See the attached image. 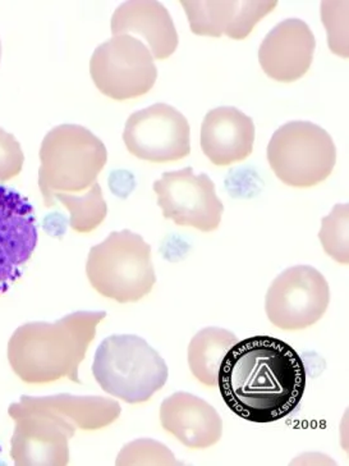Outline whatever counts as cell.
I'll return each instance as SVG.
<instances>
[{
	"label": "cell",
	"mask_w": 349,
	"mask_h": 466,
	"mask_svg": "<svg viewBox=\"0 0 349 466\" xmlns=\"http://www.w3.org/2000/svg\"><path fill=\"white\" fill-rule=\"evenodd\" d=\"M216 384L235 415L253 423H273L300 406L306 367L287 342L270 336L248 337L229 350Z\"/></svg>",
	"instance_id": "6da1fadb"
},
{
	"label": "cell",
	"mask_w": 349,
	"mask_h": 466,
	"mask_svg": "<svg viewBox=\"0 0 349 466\" xmlns=\"http://www.w3.org/2000/svg\"><path fill=\"white\" fill-rule=\"evenodd\" d=\"M105 317V311L81 310L53 323L24 324L8 342V361L15 376L31 384L63 378L81 383L80 365Z\"/></svg>",
	"instance_id": "7a4b0ae2"
},
{
	"label": "cell",
	"mask_w": 349,
	"mask_h": 466,
	"mask_svg": "<svg viewBox=\"0 0 349 466\" xmlns=\"http://www.w3.org/2000/svg\"><path fill=\"white\" fill-rule=\"evenodd\" d=\"M39 187L46 207L58 192H81L95 184L108 160L105 145L78 125H62L46 135L40 149Z\"/></svg>",
	"instance_id": "3957f363"
},
{
	"label": "cell",
	"mask_w": 349,
	"mask_h": 466,
	"mask_svg": "<svg viewBox=\"0 0 349 466\" xmlns=\"http://www.w3.org/2000/svg\"><path fill=\"white\" fill-rule=\"evenodd\" d=\"M93 374L103 391L128 404L149 401L168 380V367L141 337H106L95 352Z\"/></svg>",
	"instance_id": "277c9868"
},
{
	"label": "cell",
	"mask_w": 349,
	"mask_h": 466,
	"mask_svg": "<svg viewBox=\"0 0 349 466\" xmlns=\"http://www.w3.org/2000/svg\"><path fill=\"white\" fill-rule=\"evenodd\" d=\"M86 275L104 298L127 304L149 295L156 282L151 247L138 233L112 232L90 250Z\"/></svg>",
	"instance_id": "5b68a950"
},
{
	"label": "cell",
	"mask_w": 349,
	"mask_h": 466,
	"mask_svg": "<svg viewBox=\"0 0 349 466\" xmlns=\"http://www.w3.org/2000/svg\"><path fill=\"white\" fill-rule=\"evenodd\" d=\"M267 160L283 184L311 187L325 181L334 169L336 147L320 126L292 121L281 126L270 138Z\"/></svg>",
	"instance_id": "8992f818"
},
{
	"label": "cell",
	"mask_w": 349,
	"mask_h": 466,
	"mask_svg": "<svg viewBox=\"0 0 349 466\" xmlns=\"http://www.w3.org/2000/svg\"><path fill=\"white\" fill-rule=\"evenodd\" d=\"M15 427L11 440V458L18 466L69 464V440L75 425L61 415L34 404L28 396L9 406Z\"/></svg>",
	"instance_id": "52a82bcc"
},
{
	"label": "cell",
	"mask_w": 349,
	"mask_h": 466,
	"mask_svg": "<svg viewBox=\"0 0 349 466\" xmlns=\"http://www.w3.org/2000/svg\"><path fill=\"white\" fill-rule=\"evenodd\" d=\"M90 74L97 89L115 100L144 96L158 78L149 48L131 35H116L97 46L91 56Z\"/></svg>",
	"instance_id": "ba28073f"
},
{
	"label": "cell",
	"mask_w": 349,
	"mask_h": 466,
	"mask_svg": "<svg viewBox=\"0 0 349 466\" xmlns=\"http://www.w3.org/2000/svg\"><path fill=\"white\" fill-rule=\"evenodd\" d=\"M329 283L311 266L288 268L276 277L267 289L266 316L278 329H308L328 310Z\"/></svg>",
	"instance_id": "9c48e42d"
},
{
	"label": "cell",
	"mask_w": 349,
	"mask_h": 466,
	"mask_svg": "<svg viewBox=\"0 0 349 466\" xmlns=\"http://www.w3.org/2000/svg\"><path fill=\"white\" fill-rule=\"evenodd\" d=\"M153 188L163 216L175 225L212 232L222 222L224 206L206 173L194 175L191 167L165 172Z\"/></svg>",
	"instance_id": "30bf717a"
},
{
	"label": "cell",
	"mask_w": 349,
	"mask_h": 466,
	"mask_svg": "<svg viewBox=\"0 0 349 466\" xmlns=\"http://www.w3.org/2000/svg\"><path fill=\"white\" fill-rule=\"evenodd\" d=\"M190 125L174 106L156 103L127 119L125 147L132 156L154 163L174 162L191 151Z\"/></svg>",
	"instance_id": "8fae6325"
},
{
	"label": "cell",
	"mask_w": 349,
	"mask_h": 466,
	"mask_svg": "<svg viewBox=\"0 0 349 466\" xmlns=\"http://www.w3.org/2000/svg\"><path fill=\"white\" fill-rule=\"evenodd\" d=\"M36 245V218L30 201L0 185V295L24 275Z\"/></svg>",
	"instance_id": "7c38bea8"
},
{
	"label": "cell",
	"mask_w": 349,
	"mask_h": 466,
	"mask_svg": "<svg viewBox=\"0 0 349 466\" xmlns=\"http://www.w3.org/2000/svg\"><path fill=\"white\" fill-rule=\"evenodd\" d=\"M315 48V36L306 22L287 18L261 43L260 65L273 80L294 83L310 69Z\"/></svg>",
	"instance_id": "4fadbf2b"
},
{
	"label": "cell",
	"mask_w": 349,
	"mask_h": 466,
	"mask_svg": "<svg viewBox=\"0 0 349 466\" xmlns=\"http://www.w3.org/2000/svg\"><path fill=\"white\" fill-rule=\"evenodd\" d=\"M191 31L203 36L246 39L254 25L269 15L278 2L254 0H184L181 2Z\"/></svg>",
	"instance_id": "5bb4252c"
},
{
	"label": "cell",
	"mask_w": 349,
	"mask_h": 466,
	"mask_svg": "<svg viewBox=\"0 0 349 466\" xmlns=\"http://www.w3.org/2000/svg\"><path fill=\"white\" fill-rule=\"evenodd\" d=\"M163 428L190 449H207L219 442L223 420L205 400L188 392H175L160 408Z\"/></svg>",
	"instance_id": "9a60e30c"
},
{
	"label": "cell",
	"mask_w": 349,
	"mask_h": 466,
	"mask_svg": "<svg viewBox=\"0 0 349 466\" xmlns=\"http://www.w3.org/2000/svg\"><path fill=\"white\" fill-rule=\"evenodd\" d=\"M253 118L234 106L210 110L201 126V147L215 166L242 162L253 153Z\"/></svg>",
	"instance_id": "2e32d148"
},
{
	"label": "cell",
	"mask_w": 349,
	"mask_h": 466,
	"mask_svg": "<svg viewBox=\"0 0 349 466\" xmlns=\"http://www.w3.org/2000/svg\"><path fill=\"white\" fill-rule=\"evenodd\" d=\"M112 34H136L146 39L154 58L165 59L178 46V33L168 9L155 0H130L115 9Z\"/></svg>",
	"instance_id": "e0dca14e"
},
{
	"label": "cell",
	"mask_w": 349,
	"mask_h": 466,
	"mask_svg": "<svg viewBox=\"0 0 349 466\" xmlns=\"http://www.w3.org/2000/svg\"><path fill=\"white\" fill-rule=\"evenodd\" d=\"M34 404L67 419L77 430L97 431L115 423L122 408L115 400L100 396H75L69 393L35 398L28 396Z\"/></svg>",
	"instance_id": "ac0fdd59"
},
{
	"label": "cell",
	"mask_w": 349,
	"mask_h": 466,
	"mask_svg": "<svg viewBox=\"0 0 349 466\" xmlns=\"http://www.w3.org/2000/svg\"><path fill=\"white\" fill-rule=\"evenodd\" d=\"M237 342L234 333L219 327H207L197 332L188 346V365L194 377L207 387L215 386L220 365Z\"/></svg>",
	"instance_id": "d6986e66"
},
{
	"label": "cell",
	"mask_w": 349,
	"mask_h": 466,
	"mask_svg": "<svg viewBox=\"0 0 349 466\" xmlns=\"http://www.w3.org/2000/svg\"><path fill=\"white\" fill-rule=\"evenodd\" d=\"M55 199L61 201L71 214L72 229L75 232L87 233L94 231L96 227L102 225L108 213L105 200H104L102 187L95 182L83 197L77 195L63 194L55 195Z\"/></svg>",
	"instance_id": "ffe728a7"
},
{
	"label": "cell",
	"mask_w": 349,
	"mask_h": 466,
	"mask_svg": "<svg viewBox=\"0 0 349 466\" xmlns=\"http://www.w3.org/2000/svg\"><path fill=\"white\" fill-rule=\"evenodd\" d=\"M348 204H336L329 216L322 220L319 233L324 250L335 261L348 264Z\"/></svg>",
	"instance_id": "44dd1931"
},
{
	"label": "cell",
	"mask_w": 349,
	"mask_h": 466,
	"mask_svg": "<svg viewBox=\"0 0 349 466\" xmlns=\"http://www.w3.org/2000/svg\"><path fill=\"white\" fill-rule=\"evenodd\" d=\"M179 464L168 447L153 440H137L125 445L116 458V465Z\"/></svg>",
	"instance_id": "7402d4cb"
},
{
	"label": "cell",
	"mask_w": 349,
	"mask_h": 466,
	"mask_svg": "<svg viewBox=\"0 0 349 466\" xmlns=\"http://www.w3.org/2000/svg\"><path fill=\"white\" fill-rule=\"evenodd\" d=\"M24 162V151L17 138L0 128V182L20 175Z\"/></svg>",
	"instance_id": "603a6c76"
},
{
	"label": "cell",
	"mask_w": 349,
	"mask_h": 466,
	"mask_svg": "<svg viewBox=\"0 0 349 466\" xmlns=\"http://www.w3.org/2000/svg\"><path fill=\"white\" fill-rule=\"evenodd\" d=\"M336 3L338 2H323V22L329 34L330 48L335 55L347 56V14L343 15L339 22L336 21V14H338Z\"/></svg>",
	"instance_id": "cb8c5ba5"
},
{
	"label": "cell",
	"mask_w": 349,
	"mask_h": 466,
	"mask_svg": "<svg viewBox=\"0 0 349 466\" xmlns=\"http://www.w3.org/2000/svg\"><path fill=\"white\" fill-rule=\"evenodd\" d=\"M0 56H2V46H0Z\"/></svg>",
	"instance_id": "d4e9b609"
}]
</instances>
